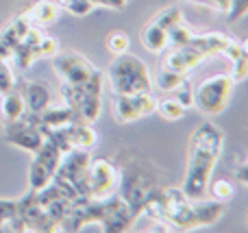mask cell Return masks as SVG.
Masks as SVG:
<instances>
[{
    "label": "cell",
    "mask_w": 248,
    "mask_h": 233,
    "mask_svg": "<svg viewBox=\"0 0 248 233\" xmlns=\"http://www.w3.org/2000/svg\"><path fill=\"white\" fill-rule=\"evenodd\" d=\"M16 87H17V78H16V74L11 72L9 63H0V96L16 90Z\"/></svg>",
    "instance_id": "cell-31"
},
{
    "label": "cell",
    "mask_w": 248,
    "mask_h": 233,
    "mask_svg": "<svg viewBox=\"0 0 248 233\" xmlns=\"http://www.w3.org/2000/svg\"><path fill=\"white\" fill-rule=\"evenodd\" d=\"M192 2H196V4H198V2H201V0H192Z\"/></svg>",
    "instance_id": "cell-40"
},
{
    "label": "cell",
    "mask_w": 248,
    "mask_h": 233,
    "mask_svg": "<svg viewBox=\"0 0 248 233\" xmlns=\"http://www.w3.org/2000/svg\"><path fill=\"white\" fill-rule=\"evenodd\" d=\"M105 46H107V50L111 52L113 57H116V55H122V52L128 50V46H131V39H128V35L122 33V31H113V33L107 35V39H105Z\"/></svg>",
    "instance_id": "cell-28"
},
{
    "label": "cell",
    "mask_w": 248,
    "mask_h": 233,
    "mask_svg": "<svg viewBox=\"0 0 248 233\" xmlns=\"http://www.w3.org/2000/svg\"><path fill=\"white\" fill-rule=\"evenodd\" d=\"M233 90H235V83L227 72L214 74V77L205 78L201 85L194 87L192 107H196L205 116H220L227 109Z\"/></svg>",
    "instance_id": "cell-7"
},
{
    "label": "cell",
    "mask_w": 248,
    "mask_h": 233,
    "mask_svg": "<svg viewBox=\"0 0 248 233\" xmlns=\"http://www.w3.org/2000/svg\"><path fill=\"white\" fill-rule=\"evenodd\" d=\"M61 157H63V153L52 142H48V140L39 146L37 153H33V159H31V166H29V190L31 192L44 190L48 183H52Z\"/></svg>",
    "instance_id": "cell-10"
},
{
    "label": "cell",
    "mask_w": 248,
    "mask_h": 233,
    "mask_svg": "<svg viewBox=\"0 0 248 233\" xmlns=\"http://www.w3.org/2000/svg\"><path fill=\"white\" fill-rule=\"evenodd\" d=\"M140 42H141V46L148 52H153V55H159V52H163L170 46V44H168V31H163L161 26L153 24V22H148V24L140 31Z\"/></svg>",
    "instance_id": "cell-20"
},
{
    "label": "cell",
    "mask_w": 248,
    "mask_h": 233,
    "mask_svg": "<svg viewBox=\"0 0 248 233\" xmlns=\"http://www.w3.org/2000/svg\"><path fill=\"white\" fill-rule=\"evenodd\" d=\"M65 133L68 140L72 144V148H83V151H90L96 146L98 142V133H96L94 124H87V122H72V124L65 126Z\"/></svg>",
    "instance_id": "cell-18"
},
{
    "label": "cell",
    "mask_w": 248,
    "mask_h": 233,
    "mask_svg": "<svg viewBox=\"0 0 248 233\" xmlns=\"http://www.w3.org/2000/svg\"><path fill=\"white\" fill-rule=\"evenodd\" d=\"M157 96L153 92H141V94H116L113 96V118L118 124H131L135 120L155 113L157 109Z\"/></svg>",
    "instance_id": "cell-11"
},
{
    "label": "cell",
    "mask_w": 248,
    "mask_h": 233,
    "mask_svg": "<svg viewBox=\"0 0 248 233\" xmlns=\"http://www.w3.org/2000/svg\"><path fill=\"white\" fill-rule=\"evenodd\" d=\"M207 194H211L214 201L224 203V201H231L233 196H235V187H233V183L229 181V179H216V181H209Z\"/></svg>",
    "instance_id": "cell-25"
},
{
    "label": "cell",
    "mask_w": 248,
    "mask_h": 233,
    "mask_svg": "<svg viewBox=\"0 0 248 233\" xmlns=\"http://www.w3.org/2000/svg\"><path fill=\"white\" fill-rule=\"evenodd\" d=\"M11 59H13V50L2 42V37H0V63H9Z\"/></svg>",
    "instance_id": "cell-37"
},
{
    "label": "cell",
    "mask_w": 248,
    "mask_h": 233,
    "mask_svg": "<svg viewBox=\"0 0 248 233\" xmlns=\"http://www.w3.org/2000/svg\"><path fill=\"white\" fill-rule=\"evenodd\" d=\"M174 92H179V96H176V98H179V103L183 105L185 109H187V107H192V96H194V87H192V83H189V77L185 78V81L181 83V85L176 87Z\"/></svg>",
    "instance_id": "cell-33"
},
{
    "label": "cell",
    "mask_w": 248,
    "mask_h": 233,
    "mask_svg": "<svg viewBox=\"0 0 248 233\" xmlns=\"http://www.w3.org/2000/svg\"><path fill=\"white\" fill-rule=\"evenodd\" d=\"M233 174H235V179L242 183V186H248V168H246V161L244 159H240V164H235Z\"/></svg>",
    "instance_id": "cell-36"
},
{
    "label": "cell",
    "mask_w": 248,
    "mask_h": 233,
    "mask_svg": "<svg viewBox=\"0 0 248 233\" xmlns=\"http://www.w3.org/2000/svg\"><path fill=\"white\" fill-rule=\"evenodd\" d=\"M194 31H192V26H187L183 20L181 22H176L172 29H168V44H172V46H185V44H189L194 39Z\"/></svg>",
    "instance_id": "cell-26"
},
{
    "label": "cell",
    "mask_w": 248,
    "mask_h": 233,
    "mask_svg": "<svg viewBox=\"0 0 248 233\" xmlns=\"http://www.w3.org/2000/svg\"><path fill=\"white\" fill-rule=\"evenodd\" d=\"M92 155L83 148H72L61 157L52 181L61 186L74 201L87 199V170H90Z\"/></svg>",
    "instance_id": "cell-6"
},
{
    "label": "cell",
    "mask_w": 248,
    "mask_h": 233,
    "mask_svg": "<svg viewBox=\"0 0 248 233\" xmlns=\"http://www.w3.org/2000/svg\"><path fill=\"white\" fill-rule=\"evenodd\" d=\"M52 68L59 74L61 83H72V85L74 83L87 81L90 77H94V74L98 72V68H96L85 55L74 52V50H68V52L59 50L52 57Z\"/></svg>",
    "instance_id": "cell-13"
},
{
    "label": "cell",
    "mask_w": 248,
    "mask_h": 233,
    "mask_svg": "<svg viewBox=\"0 0 248 233\" xmlns=\"http://www.w3.org/2000/svg\"><path fill=\"white\" fill-rule=\"evenodd\" d=\"M2 140L7 144H11V146L31 153V155L37 153L39 146L46 142L44 131H42V126H39L37 116H35V113H29V111H26L22 118H17V120L4 122Z\"/></svg>",
    "instance_id": "cell-9"
},
{
    "label": "cell",
    "mask_w": 248,
    "mask_h": 233,
    "mask_svg": "<svg viewBox=\"0 0 248 233\" xmlns=\"http://www.w3.org/2000/svg\"><path fill=\"white\" fill-rule=\"evenodd\" d=\"M137 218L120 199L118 192L100 201L78 199L74 201L70 214L59 225V231H81L85 225H98L105 233H122L135 225Z\"/></svg>",
    "instance_id": "cell-2"
},
{
    "label": "cell",
    "mask_w": 248,
    "mask_h": 233,
    "mask_svg": "<svg viewBox=\"0 0 248 233\" xmlns=\"http://www.w3.org/2000/svg\"><path fill=\"white\" fill-rule=\"evenodd\" d=\"M128 0H98L100 7H109V9H124Z\"/></svg>",
    "instance_id": "cell-38"
},
{
    "label": "cell",
    "mask_w": 248,
    "mask_h": 233,
    "mask_svg": "<svg viewBox=\"0 0 248 233\" xmlns=\"http://www.w3.org/2000/svg\"><path fill=\"white\" fill-rule=\"evenodd\" d=\"M2 231H24L17 218V199H0V233Z\"/></svg>",
    "instance_id": "cell-22"
},
{
    "label": "cell",
    "mask_w": 248,
    "mask_h": 233,
    "mask_svg": "<svg viewBox=\"0 0 248 233\" xmlns=\"http://www.w3.org/2000/svg\"><path fill=\"white\" fill-rule=\"evenodd\" d=\"M103 87H105V72H96L83 83H61L59 96L61 103L68 105L81 122L94 124L103 113Z\"/></svg>",
    "instance_id": "cell-5"
},
{
    "label": "cell",
    "mask_w": 248,
    "mask_h": 233,
    "mask_svg": "<svg viewBox=\"0 0 248 233\" xmlns=\"http://www.w3.org/2000/svg\"><path fill=\"white\" fill-rule=\"evenodd\" d=\"M248 13V0H231V9H229V22H237Z\"/></svg>",
    "instance_id": "cell-34"
},
{
    "label": "cell",
    "mask_w": 248,
    "mask_h": 233,
    "mask_svg": "<svg viewBox=\"0 0 248 233\" xmlns=\"http://www.w3.org/2000/svg\"><path fill=\"white\" fill-rule=\"evenodd\" d=\"M229 39L231 37L227 33H222V31H209V33H202V35H194V39L189 44H194L205 55V59H209V57H216L222 52V48L227 46Z\"/></svg>",
    "instance_id": "cell-19"
},
{
    "label": "cell",
    "mask_w": 248,
    "mask_h": 233,
    "mask_svg": "<svg viewBox=\"0 0 248 233\" xmlns=\"http://www.w3.org/2000/svg\"><path fill=\"white\" fill-rule=\"evenodd\" d=\"M185 78L187 77H183V74H179V72H172V70H168L161 65V70L157 72V78H155L153 83H157V87L161 92H174Z\"/></svg>",
    "instance_id": "cell-27"
},
{
    "label": "cell",
    "mask_w": 248,
    "mask_h": 233,
    "mask_svg": "<svg viewBox=\"0 0 248 233\" xmlns=\"http://www.w3.org/2000/svg\"><path fill=\"white\" fill-rule=\"evenodd\" d=\"M59 50H61L59 42H57L55 37H50V35H44L42 42L33 48V55H35V61L37 59H52Z\"/></svg>",
    "instance_id": "cell-29"
},
{
    "label": "cell",
    "mask_w": 248,
    "mask_h": 233,
    "mask_svg": "<svg viewBox=\"0 0 248 233\" xmlns=\"http://www.w3.org/2000/svg\"><path fill=\"white\" fill-rule=\"evenodd\" d=\"M94 7L96 4L92 2V0H70L63 9L68 13H72V16H77V17H85L87 13L94 11Z\"/></svg>",
    "instance_id": "cell-32"
},
{
    "label": "cell",
    "mask_w": 248,
    "mask_h": 233,
    "mask_svg": "<svg viewBox=\"0 0 248 233\" xmlns=\"http://www.w3.org/2000/svg\"><path fill=\"white\" fill-rule=\"evenodd\" d=\"M181 20H183V11H181L179 4H168V7H163L159 13H155L150 22L157 24V26H161L163 31H168Z\"/></svg>",
    "instance_id": "cell-23"
},
{
    "label": "cell",
    "mask_w": 248,
    "mask_h": 233,
    "mask_svg": "<svg viewBox=\"0 0 248 233\" xmlns=\"http://www.w3.org/2000/svg\"><path fill=\"white\" fill-rule=\"evenodd\" d=\"M39 120V126H42V131L46 129H59V126H65V124H72V122H81L77 118V113L72 111V109L68 107V105H48L46 109H44L42 113L37 116Z\"/></svg>",
    "instance_id": "cell-16"
},
{
    "label": "cell",
    "mask_w": 248,
    "mask_h": 233,
    "mask_svg": "<svg viewBox=\"0 0 248 233\" xmlns=\"http://www.w3.org/2000/svg\"><path fill=\"white\" fill-rule=\"evenodd\" d=\"M59 13H61V9L57 2H52V0H37L33 7L22 11V16L35 26H46L59 20Z\"/></svg>",
    "instance_id": "cell-17"
},
{
    "label": "cell",
    "mask_w": 248,
    "mask_h": 233,
    "mask_svg": "<svg viewBox=\"0 0 248 233\" xmlns=\"http://www.w3.org/2000/svg\"><path fill=\"white\" fill-rule=\"evenodd\" d=\"M155 111L163 118V120H181L185 116L187 109L179 103V98H163V100H157V109Z\"/></svg>",
    "instance_id": "cell-24"
},
{
    "label": "cell",
    "mask_w": 248,
    "mask_h": 233,
    "mask_svg": "<svg viewBox=\"0 0 248 233\" xmlns=\"http://www.w3.org/2000/svg\"><path fill=\"white\" fill-rule=\"evenodd\" d=\"M163 199H166V214H163L166 231H192L211 227L224 216V205L220 201H194L181 187H163Z\"/></svg>",
    "instance_id": "cell-3"
},
{
    "label": "cell",
    "mask_w": 248,
    "mask_h": 233,
    "mask_svg": "<svg viewBox=\"0 0 248 233\" xmlns=\"http://www.w3.org/2000/svg\"><path fill=\"white\" fill-rule=\"evenodd\" d=\"M0 113H2L4 122H11L17 120L26 113V105L24 98H22V92L20 90H11L7 94H2V103H0Z\"/></svg>",
    "instance_id": "cell-21"
},
{
    "label": "cell",
    "mask_w": 248,
    "mask_h": 233,
    "mask_svg": "<svg viewBox=\"0 0 248 233\" xmlns=\"http://www.w3.org/2000/svg\"><path fill=\"white\" fill-rule=\"evenodd\" d=\"M120 170L109 159H92L87 170V199L100 201L116 192Z\"/></svg>",
    "instance_id": "cell-12"
},
{
    "label": "cell",
    "mask_w": 248,
    "mask_h": 233,
    "mask_svg": "<svg viewBox=\"0 0 248 233\" xmlns=\"http://www.w3.org/2000/svg\"><path fill=\"white\" fill-rule=\"evenodd\" d=\"M92 2H94V4H96V7H98V0H92Z\"/></svg>",
    "instance_id": "cell-39"
},
{
    "label": "cell",
    "mask_w": 248,
    "mask_h": 233,
    "mask_svg": "<svg viewBox=\"0 0 248 233\" xmlns=\"http://www.w3.org/2000/svg\"><path fill=\"white\" fill-rule=\"evenodd\" d=\"M202 61H205V55L194 44H185V46H176L174 50L163 57V68L179 72L183 77H189Z\"/></svg>",
    "instance_id": "cell-14"
},
{
    "label": "cell",
    "mask_w": 248,
    "mask_h": 233,
    "mask_svg": "<svg viewBox=\"0 0 248 233\" xmlns=\"http://www.w3.org/2000/svg\"><path fill=\"white\" fill-rule=\"evenodd\" d=\"M198 4L209 7V9H214V11H218V13H229V9H231V0H201Z\"/></svg>",
    "instance_id": "cell-35"
},
{
    "label": "cell",
    "mask_w": 248,
    "mask_h": 233,
    "mask_svg": "<svg viewBox=\"0 0 248 233\" xmlns=\"http://www.w3.org/2000/svg\"><path fill=\"white\" fill-rule=\"evenodd\" d=\"M105 78L109 81L113 96L116 94H141V92H153V74L144 59L131 52L116 55L113 61L105 70Z\"/></svg>",
    "instance_id": "cell-4"
},
{
    "label": "cell",
    "mask_w": 248,
    "mask_h": 233,
    "mask_svg": "<svg viewBox=\"0 0 248 233\" xmlns=\"http://www.w3.org/2000/svg\"><path fill=\"white\" fill-rule=\"evenodd\" d=\"M229 77L233 78L235 85L244 81L248 77V55H242V57H237V59L231 61V72H229Z\"/></svg>",
    "instance_id": "cell-30"
},
{
    "label": "cell",
    "mask_w": 248,
    "mask_h": 233,
    "mask_svg": "<svg viewBox=\"0 0 248 233\" xmlns=\"http://www.w3.org/2000/svg\"><path fill=\"white\" fill-rule=\"evenodd\" d=\"M22 92V98H24V105H26V111L29 113H39L52 103V92L48 87V83L44 81H29L24 83V90Z\"/></svg>",
    "instance_id": "cell-15"
},
{
    "label": "cell",
    "mask_w": 248,
    "mask_h": 233,
    "mask_svg": "<svg viewBox=\"0 0 248 233\" xmlns=\"http://www.w3.org/2000/svg\"><path fill=\"white\" fill-rule=\"evenodd\" d=\"M155 187V181L150 174L144 172V168H140L137 164H131L120 172L118 179L116 192L120 194V199L128 205V209L133 212L135 218H141V205H144L148 192Z\"/></svg>",
    "instance_id": "cell-8"
},
{
    "label": "cell",
    "mask_w": 248,
    "mask_h": 233,
    "mask_svg": "<svg viewBox=\"0 0 248 233\" xmlns=\"http://www.w3.org/2000/svg\"><path fill=\"white\" fill-rule=\"evenodd\" d=\"M224 148V133L214 122H201L192 131L187 142V164L181 190L189 199L198 201L207 196V186L211 181L216 164Z\"/></svg>",
    "instance_id": "cell-1"
}]
</instances>
